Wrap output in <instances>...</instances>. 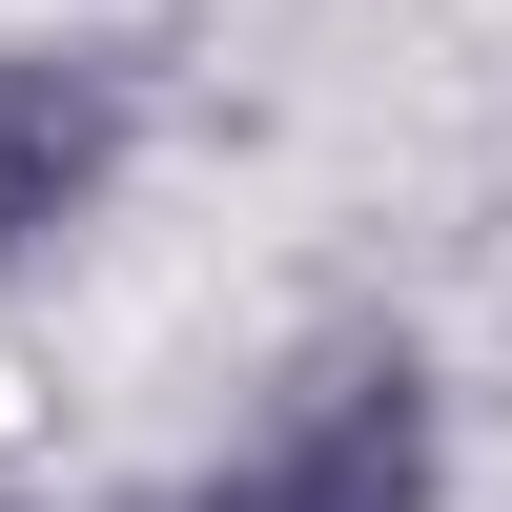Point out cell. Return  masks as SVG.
Segmentation results:
<instances>
[{"label":"cell","instance_id":"cell-2","mask_svg":"<svg viewBox=\"0 0 512 512\" xmlns=\"http://www.w3.org/2000/svg\"><path fill=\"white\" fill-rule=\"evenodd\" d=\"M103 185H123V62H82V41H0V267L62 246Z\"/></svg>","mask_w":512,"mask_h":512},{"label":"cell","instance_id":"cell-1","mask_svg":"<svg viewBox=\"0 0 512 512\" xmlns=\"http://www.w3.org/2000/svg\"><path fill=\"white\" fill-rule=\"evenodd\" d=\"M164 512H431V369L410 349H328L267 451H226V472L164 492Z\"/></svg>","mask_w":512,"mask_h":512}]
</instances>
